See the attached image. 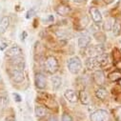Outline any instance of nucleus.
<instances>
[{
	"label": "nucleus",
	"mask_w": 121,
	"mask_h": 121,
	"mask_svg": "<svg viewBox=\"0 0 121 121\" xmlns=\"http://www.w3.org/2000/svg\"><path fill=\"white\" fill-rule=\"evenodd\" d=\"M67 68L73 74H77L82 69V62L78 56H73L70 58L67 62Z\"/></svg>",
	"instance_id": "f257e3e1"
},
{
	"label": "nucleus",
	"mask_w": 121,
	"mask_h": 121,
	"mask_svg": "<svg viewBox=\"0 0 121 121\" xmlns=\"http://www.w3.org/2000/svg\"><path fill=\"white\" fill-rule=\"evenodd\" d=\"M45 68L49 73H51V74L55 73L59 69V64H58L57 59L52 55L48 56L45 61Z\"/></svg>",
	"instance_id": "f03ea898"
},
{
	"label": "nucleus",
	"mask_w": 121,
	"mask_h": 121,
	"mask_svg": "<svg viewBox=\"0 0 121 121\" xmlns=\"http://www.w3.org/2000/svg\"><path fill=\"white\" fill-rule=\"evenodd\" d=\"M91 121H109V113L105 110H97L91 114Z\"/></svg>",
	"instance_id": "7ed1b4c3"
},
{
	"label": "nucleus",
	"mask_w": 121,
	"mask_h": 121,
	"mask_svg": "<svg viewBox=\"0 0 121 121\" xmlns=\"http://www.w3.org/2000/svg\"><path fill=\"white\" fill-rule=\"evenodd\" d=\"M85 49H86V54L89 55V57L98 56L104 52V47L102 45H93V46H89Z\"/></svg>",
	"instance_id": "20e7f679"
},
{
	"label": "nucleus",
	"mask_w": 121,
	"mask_h": 121,
	"mask_svg": "<svg viewBox=\"0 0 121 121\" xmlns=\"http://www.w3.org/2000/svg\"><path fill=\"white\" fill-rule=\"evenodd\" d=\"M9 73L12 77V79L15 82V83H21L24 81L25 79V75H24V73L23 71L21 70H18V69H15V68H11L10 71H9Z\"/></svg>",
	"instance_id": "39448f33"
},
{
	"label": "nucleus",
	"mask_w": 121,
	"mask_h": 121,
	"mask_svg": "<svg viewBox=\"0 0 121 121\" xmlns=\"http://www.w3.org/2000/svg\"><path fill=\"white\" fill-rule=\"evenodd\" d=\"M35 86L37 89H40V90L45 89L47 86L46 76L42 73H36L35 77Z\"/></svg>",
	"instance_id": "423d86ee"
},
{
	"label": "nucleus",
	"mask_w": 121,
	"mask_h": 121,
	"mask_svg": "<svg viewBox=\"0 0 121 121\" xmlns=\"http://www.w3.org/2000/svg\"><path fill=\"white\" fill-rule=\"evenodd\" d=\"M85 64H86V68H87L89 71H95V69H97V68L100 67L96 56L89 57V58L86 60V63H85Z\"/></svg>",
	"instance_id": "0eeeda50"
},
{
	"label": "nucleus",
	"mask_w": 121,
	"mask_h": 121,
	"mask_svg": "<svg viewBox=\"0 0 121 121\" xmlns=\"http://www.w3.org/2000/svg\"><path fill=\"white\" fill-rule=\"evenodd\" d=\"M11 65L13 68L24 71L25 68V61H24V58H22V56H17V57H13L11 60Z\"/></svg>",
	"instance_id": "6e6552de"
},
{
	"label": "nucleus",
	"mask_w": 121,
	"mask_h": 121,
	"mask_svg": "<svg viewBox=\"0 0 121 121\" xmlns=\"http://www.w3.org/2000/svg\"><path fill=\"white\" fill-rule=\"evenodd\" d=\"M93 79L95 81V83L98 86H101L105 83V75L104 73L101 70H96L93 73Z\"/></svg>",
	"instance_id": "1a4fd4ad"
},
{
	"label": "nucleus",
	"mask_w": 121,
	"mask_h": 121,
	"mask_svg": "<svg viewBox=\"0 0 121 121\" xmlns=\"http://www.w3.org/2000/svg\"><path fill=\"white\" fill-rule=\"evenodd\" d=\"M22 55V49L15 45L11 47L7 52H6V56L10 57V58H13V57H17V56H21Z\"/></svg>",
	"instance_id": "9d476101"
},
{
	"label": "nucleus",
	"mask_w": 121,
	"mask_h": 121,
	"mask_svg": "<svg viewBox=\"0 0 121 121\" xmlns=\"http://www.w3.org/2000/svg\"><path fill=\"white\" fill-rule=\"evenodd\" d=\"M64 96L71 103H76L77 100H78V95L76 94L75 91L71 90V89H68V90L65 91L64 92Z\"/></svg>",
	"instance_id": "9b49d317"
},
{
	"label": "nucleus",
	"mask_w": 121,
	"mask_h": 121,
	"mask_svg": "<svg viewBox=\"0 0 121 121\" xmlns=\"http://www.w3.org/2000/svg\"><path fill=\"white\" fill-rule=\"evenodd\" d=\"M92 41V37H91L89 35H82L78 37L77 40V44L79 48H87L89 46V44Z\"/></svg>",
	"instance_id": "f8f14e48"
},
{
	"label": "nucleus",
	"mask_w": 121,
	"mask_h": 121,
	"mask_svg": "<svg viewBox=\"0 0 121 121\" xmlns=\"http://www.w3.org/2000/svg\"><path fill=\"white\" fill-rule=\"evenodd\" d=\"M90 14L92 16V19L95 23H100L102 21V13L101 12L96 8H91L90 9Z\"/></svg>",
	"instance_id": "ddd939ff"
},
{
	"label": "nucleus",
	"mask_w": 121,
	"mask_h": 121,
	"mask_svg": "<svg viewBox=\"0 0 121 121\" xmlns=\"http://www.w3.org/2000/svg\"><path fill=\"white\" fill-rule=\"evenodd\" d=\"M10 23H11L10 17H8V16H3V17L1 18V20H0V35L6 33L7 29H8L9 26H10Z\"/></svg>",
	"instance_id": "4468645a"
},
{
	"label": "nucleus",
	"mask_w": 121,
	"mask_h": 121,
	"mask_svg": "<svg viewBox=\"0 0 121 121\" xmlns=\"http://www.w3.org/2000/svg\"><path fill=\"white\" fill-rule=\"evenodd\" d=\"M71 12V8L70 6L66 5V4H60L59 6H57L56 8V13L61 15V16H66L70 13Z\"/></svg>",
	"instance_id": "2eb2a0df"
},
{
	"label": "nucleus",
	"mask_w": 121,
	"mask_h": 121,
	"mask_svg": "<svg viewBox=\"0 0 121 121\" xmlns=\"http://www.w3.org/2000/svg\"><path fill=\"white\" fill-rule=\"evenodd\" d=\"M96 57H97V60H98V63H99L100 67H104V66L108 65V63H109V61H110V56H109V54H108V53H105V52L101 53L100 55H98V56H96Z\"/></svg>",
	"instance_id": "dca6fc26"
},
{
	"label": "nucleus",
	"mask_w": 121,
	"mask_h": 121,
	"mask_svg": "<svg viewBox=\"0 0 121 121\" xmlns=\"http://www.w3.org/2000/svg\"><path fill=\"white\" fill-rule=\"evenodd\" d=\"M35 113L37 117H44L48 114V109L44 106H36L35 109Z\"/></svg>",
	"instance_id": "f3484780"
},
{
	"label": "nucleus",
	"mask_w": 121,
	"mask_h": 121,
	"mask_svg": "<svg viewBox=\"0 0 121 121\" xmlns=\"http://www.w3.org/2000/svg\"><path fill=\"white\" fill-rule=\"evenodd\" d=\"M95 96L100 100H105L108 96V92L105 88H98L95 91Z\"/></svg>",
	"instance_id": "a211bd4d"
},
{
	"label": "nucleus",
	"mask_w": 121,
	"mask_h": 121,
	"mask_svg": "<svg viewBox=\"0 0 121 121\" xmlns=\"http://www.w3.org/2000/svg\"><path fill=\"white\" fill-rule=\"evenodd\" d=\"M51 81H52V89L54 91H57L60 87H61V85H62V79L60 78L59 76H52V79H51Z\"/></svg>",
	"instance_id": "6ab92c4d"
},
{
	"label": "nucleus",
	"mask_w": 121,
	"mask_h": 121,
	"mask_svg": "<svg viewBox=\"0 0 121 121\" xmlns=\"http://www.w3.org/2000/svg\"><path fill=\"white\" fill-rule=\"evenodd\" d=\"M112 32L114 36H118L121 34V24H120L119 20H114L112 28Z\"/></svg>",
	"instance_id": "aec40b11"
},
{
	"label": "nucleus",
	"mask_w": 121,
	"mask_h": 121,
	"mask_svg": "<svg viewBox=\"0 0 121 121\" xmlns=\"http://www.w3.org/2000/svg\"><path fill=\"white\" fill-rule=\"evenodd\" d=\"M120 78H121V72H119V71H113V72L110 73L108 75V79L112 82H116Z\"/></svg>",
	"instance_id": "412c9836"
},
{
	"label": "nucleus",
	"mask_w": 121,
	"mask_h": 121,
	"mask_svg": "<svg viewBox=\"0 0 121 121\" xmlns=\"http://www.w3.org/2000/svg\"><path fill=\"white\" fill-rule=\"evenodd\" d=\"M78 99H80L81 103H82V104H84V105H88V104L90 103L89 95H88V94L85 92V91H81V92L79 93Z\"/></svg>",
	"instance_id": "4be33fe9"
},
{
	"label": "nucleus",
	"mask_w": 121,
	"mask_h": 121,
	"mask_svg": "<svg viewBox=\"0 0 121 121\" xmlns=\"http://www.w3.org/2000/svg\"><path fill=\"white\" fill-rule=\"evenodd\" d=\"M113 22H114V20H113L112 18H108V19L105 21L104 25H103V29L105 30V31H107V32L112 31V28Z\"/></svg>",
	"instance_id": "5701e85b"
},
{
	"label": "nucleus",
	"mask_w": 121,
	"mask_h": 121,
	"mask_svg": "<svg viewBox=\"0 0 121 121\" xmlns=\"http://www.w3.org/2000/svg\"><path fill=\"white\" fill-rule=\"evenodd\" d=\"M61 121H73V118H72V116H71L70 114H68V113H64V114L62 115V119H61Z\"/></svg>",
	"instance_id": "b1692460"
},
{
	"label": "nucleus",
	"mask_w": 121,
	"mask_h": 121,
	"mask_svg": "<svg viewBox=\"0 0 121 121\" xmlns=\"http://www.w3.org/2000/svg\"><path fill=\"white\" fill-rule=\"evenodd\" d=\"M35 13V9H32V10H30V11H29V12L27 13V18H31L32 16H34Z\"/></svg>",
	"instance_id": "393cba45"
},
{
	"label": "nucleus",
	"mask_w": 121,
	"mask_h": 121,
	"mask_svg": "<svg viewBox=\"0 0 121 121\" xmlns=\"http://www.w3.org/2000/svg\"><path fill=\"white\" fill-rule=\"evenodd\" d=\"M114 66L116 67V69H118V70H121V59L115 60V62H114Z\"/></svg>",
	"instance_id": "a878e982"
},
{
	"label": "nucleus",
	"mask_w": 121,
	"mask_h": 121,
	"mask_svg": "<svg viewBox=\"0 0 121 121\" xmlns=\"http://www.w3.org/2000/svg\"><path fill=\"white\" fill-rule=\"evenodd\" d=\"M8 47V43L7 42H1L0 43V51H3Z\"/></svg>",
	"instance_id": "bb28decb"
},
{
	"label": "nucleus",
	"mask_w": 121,
	"mask_h": 121,
	"mask_svg": "<svg viewBox=\"0 0 121 121\" xmlns=\"http://www.w3.org/2000/svg\"><path fill=\"white\" fill-rule=\"evenodd\" d=\"M13 95L14 99H15V100H16L17 102H20V101H21V96H20V95H19L18 94H13Z\"/></svg>",
	"instance_id": "cd10ccee"
},
{
	"label": "nucleus",
	"mask_w": 121,
	"mask_h": 121,
	"mask_svg": "<svg viewBox=\"0 0 121 121\" xmlns=\"http://www.w3.org/2000/svg\"><path fill=\"white\" fill-rule=\"evenodd\" d=\"M5 121H15V118H14V116L10 115V116H8V117L5 119Z\"/></svg>",
	"instance_id": "c85d7f7f"
},
{
	"label": "nucleus",
	"mask_w": 121,
	"mask_h": 121,
	"mask_svg": "<svg viewBox=\"0 0 121 121\" xmlns=\"http://www.w3.org/2000/svg\"><path fill=\"white\" fill-rule=\"evenodd\" d=\"M73 1L74 3H77V4H83V3H85L87 1V0H73Z\"/></svg>",
	"instance_id": "c756f323"
},
{
	"label": "nucleus",
	"mask_w": 121,
	"mask_h": 121,
	"mask_svg": "<svg viewBox=\"0 0 121 121\" xmlns=\"http://www.w3.org/2000/svg\"><path fill=\"white\" fill-rule=\"evenodd\" d=\"M103 1L107 4V5H110V4H112V3H113L115 0H103Z\"/></svg>",
	"instance_id": "7c9ffc66"
},
{
	"label": "nucleus",
	"mask_w": 121,
	"mask_h": 121,
	"mask_svg": "<svg viewBox=\"0 0 121 121\" xmlns=\"http://www.w3.org/2000/svg\"><path fill=\"white\" fill-rule=\"evenodd\" d=\"M116 120H117V121H121V112L116 116Z\"/></svg>",
	"instance_id": "2f4dec72"
},
{
	"label": "nucleus",
	"mask_w": 121,
	"mask_h": 121,
	"mask_svg": "<svg viewBox=\"0 0 121 121\" xmlns=\"http://www.w3.org/2000/svg\"><path fill=\"white\" fill-rule=\"evenodd\" d=\"M117 82H118V85H119V86L121 87V78H120V79H119V80H118Z\"/></svg>",
	"instance_id": "473e14b6"
}]
</instances>
